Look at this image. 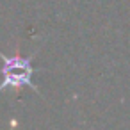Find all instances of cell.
I'll return each mask as SVG.
<instances>
[{
	"label": "cell",
	"mask_w": 130,
	"mask_h": 130,
	"mask_svg": "<svg viewBox=\"0 0 130 130\" xmlns=\"http://www.w3.org/2000/svg\"><path fill=\"white\" fill-rule=\"evenodd\" d=\"M0 59L4 62L2 70H0V73L4 77L2 82H0V93L7 89H22L23 86L38 91L36 84L32 82V75L39 71L41 68H34L30 59H23L20 57V54H16L14 57H9L0 52Z\"/></svg>",
	"instance_id": "cell-1"
}]
</instances>
